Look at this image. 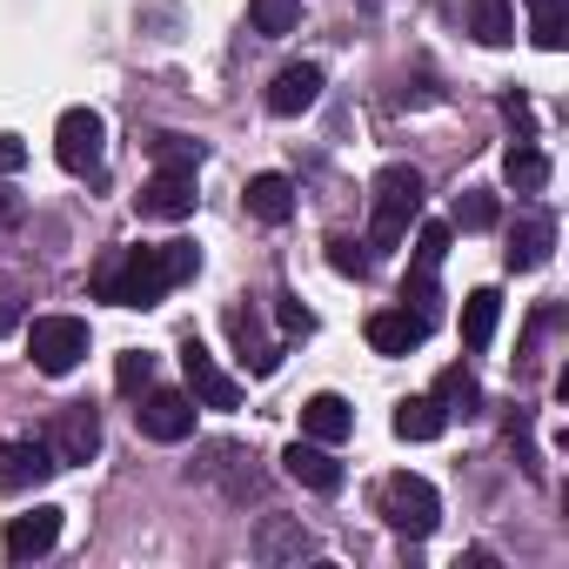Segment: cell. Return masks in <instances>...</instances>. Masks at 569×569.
Listing matches in <instances>:
<instances>
[{
	"label": "cell",
	"instance_id": "1",
	"mask_svg": "<svg viewBox=\"0 0 569 569\" xmlns=\"http://www.w3.org/2000/svg\"><path fill=\"white\" fill-rule=\"evenodd\" d=\"M201 268V248L194 241H161V248H114L101 268H94V296L101 302H121V309H154L168 289Z\"/></svg>",
	"mask_w": 569,
	"mask_h": 569
},
{
	"label": "cell",
	"instance_id": "2",
	"mask_svg": "<svg viewBox=\"0 0 569 569\" xmlns=\"http://www.w3.org/2000/svg\"><path fill=\"white\" fill-rule=\"evenodd\" d=\"M416 214H422V168L389 161V168L376 174V188H369V241H362V248H376V254L402 248V234H409Z\"/></svg>",
	"mask_w": 569,
	"mask_h": 569
},
{
	"label": "cell",
	"instance_id": "3",
	"mask_svg": "<svg viewBox=\"0 0 569 569\" xmlns=\"http://www.w3.org/2000/svg\"><path fill=\"white\" fill-rule=\"evenodd\" d=\"M376 509H382V522L402 529V536H429V529L442 522V496H436V482H429V476H409V469H396V476L382 482Z\"/></svg>",
	"mask_w": 569,
	"mask_h": 569
},
{
	"label": "cell",
	"instance_id": "4",
	"mask_svg": "<svg viewBox=\"0 0 569 569\" xmlns=\"http://www.w3.org/2000/svg\"><path fill=\"white\" fill-rule=\"evenodd\" d=\"M28 356H34L41 376H74L81 356H88V322H81V316H34Z\"/></svg>",
	"mask_w": 569,
	"mask_h": 569
},
{
	"label": "cell",
	"instance_id": "5",
	"mask_svg": "<svg viewBox=\"0 0 569 569\" xmlns=\"http://www.w3.org/2000/svg\"><path fill=\"white\" fill-rule=\"evenodd\" d=\"M54 161L68 174H101V161H108V121L94 108H68L54 121Z\"/></svg>",
	"mask_w": 569,
	"mask_h": 569
},
{
	"label": "cell",
	"instance_id": "6",
	"mask_svg": "<svg viewBox=\"0 0 569 569\" xmlns=\"http://www.w3.org/2000/svg\"><path fill=\"white\" fill-rule=\"evenodd\" d=\"M54 469H61V456L48 449V436L0 442V489H8V496H28V489H41Z\"/></svg>",
	"mask_w": 569,
	"mask_h": 569
},
{
	"label": "cell",
	"instance_id": "7",
	"mask_svg": "<svg viewBox=\"0 0 569 569\" xmlns=\"http://www.w3.org/2000/svg\"><path fill=\"white\" fill-rule=\"evenodd\" d=\"M181 376H188V396H194L201 409H241V382L214 369V356H208V342H201V336H188V342H181Z\"/></svg>",
	"mask_w": 569,
	"mask_h": 569
},
{
	"label": "cell",
	"instance_id": "8",
	"mask_svg": "<svg viewBox=\"0 0 569 569\" xmlns=\"http://www.w3.org/2000/svg\"><path fill=\"white\" fill-rule=\"evenodd\" d=\"M134 422H141L148 442H188L194 436V396H181V389H141Z\"/></svg>",
	"mask_w": 569,
	"mask_h": 569
},
{
	"label": "cell",
	"instance_id": "9",
	"mask_svg": "<svg viewBox=\"0 0 569 569\" xmlns=\"http://www.w3.org/2000/svg\"><path fill=\"white\" fill-rule=\"evenodd\" d=\"M54 542H61V509H54V502H41V509H28V516H8V536H0L8 562H34V556H48Z\"/></svg>",
	"mask_w": 569,
	"mask_h": 569
},
{
	"label": "cell",
	"instance_id": "10",
	"mask_svg": "<svg viewBox=\"0 0 569 569\" xmlns=\"http://www.w3.org/2000/svg\"><path fill=\"white\" fill-rule=\"evenodd\" d=\"M141 214L148 221H188L194 214V168H154V181L141 188Z\"/></svg>",
	"mask_w": 569,
	"mask_h": 569
},
{
	"label": "cell",
	"instance_id": "11",
	"mask_svg": "<svg viewBox=\"0 0 569 569\" xmlns=\"http://www.w3.org/2000/svg\"><path fill=\"white\" fill-rule=\"evenodd\" d=\"M429 329H436V322L416 316L409 302H402V309H376V316H369V349H376V356H409V349L429 342Z\"/></svg>",
	"mask_w": 569,
	"mask_h": 569
},
{
	"label": "cell",
	"instance_id": "12",
	"mask_svg": "<svg viewBox=\"0 0 569 569\" xmlns=\"http://www.w3.org/2000/svg\"><path fill=\"white\" fill-rule=\"evenodd\" d=\"M48 449H54L61 462H88V456H101V416H94L88 402H68V409L54 416V429H48Z\"/></svg>",
	"mask_w": 569,
	"mask_h": 569
},
{
	"label": "cell",
	"instance_id": "13",
	"mask_svg": "<svg viewBox=\"0 0 569 569\" xmlns=\"http://www.w3.org/2000/svg\"><path fill=\"white\" fill-rule=\"evenodd\" d=\"M316 101H322V68H316V61H296V68H281V74L268 81V114H281V121L309 114Z\"/></svg>",
	"mask_w": 569,
	"mask_h": 569
},
{
	"label": "cell",
	"instance_id": "14",
	"mask_svg": "<svg viewBox=\"0 0 569 569\" xmlns=\"http://www.w3.org/2000/svg\"><path fill=\"white\" fill-rule=\"evenodd\" d=\"M281 469H289L302 489H316V496H336L349 476H342V462L329 456V442H289L281 449Z\"/></svg>",
	"mask_w": 569,
	"mask_h": 569
},
{
	"label": "cell",
	"instance_id": "15",
	"mask_svg": "<svg viewBox=\"0 0 569 569\" xmlns=\"http://www.w3.org/2000/svg\"><path fill=\"white\" fill-rule=\"evenodd\" d=\"M228 336H234V349H241V369L248 376H274L281 369V342H268L261 336V322H254V309H228Z\"/></svg>",
	"mask_w": 569,
	"mask_h": 569
},
{
	"label": "cell",
	"instance_id": "16",
	"mask_svg": "<svg viewBox=\"0 0 569 569\" xmlns=\"http://www.w3.org/2000/svg\"><path fill=\"white\" fill-rule=\"evenodd\" d=\"M302 436L336 449V442H349V436H356V409H349L342 396H329V389H322V396H309V402H302Z\"/></svg>",
	"mask_w": 569,
	"mask_h": 569
},
{
	"label": "cell",
	"instance_id": "17",
	"mask_svg": "<svg viewBox=\"0 0 569 569\" xmlns=\"http://www.w3.org/2000/svg\"><path fill=\"white\" fill-rule=\"evenodd\" d=\"M549 248H556V214L536 208V214H522L516 234H509V268H542Z\"/></svg>",
	"mask_w": 569,
	"mask_h": 569
},
{
	"label": "cell",
	"instance_id": "18",
	"mask_svg": "<svg viewBox=\"0 0 569 569\" xmlns=\"http://www.w3.org/2000/svg\"><path fill=\"white\" fill-rule=\"evenodd\" d=\"M248 214L268 221V228H281V221L296 214V181L289 174H254L248 181Z\"/></svg>",
	"mask_w": 569,
	"mask_h": 569
},
{
	"label": "cell",
	"instance_id": "19",
	"mask_svg": "<svg viewBox=\"0 0 569 569\" xmlns=\"http://www.w3.org/2000/svg\"><path fill=\"white\" fill-rule=\"evenodd\" d=\"M496 322H502V296L496 289H469L462 296V349H489L496 342Z\"/></svg>",
	"mask_w": 569,
	"mask_h": 569
},
{
	"label": "cell",
	"instance_id": "20",
	"mask_svg": "<svg viewBox=\"0 0 569 569\" xmlns=\"http://www.w3.org/2000/svg\"><path fill=\"white\" fill-rule=\"evenodd\" d=\"M502 181H509L516 194H542V188H549V154H542L536 141H509V154H502Z\"/></svg>",
	"mask_w": 569,
	"mask_h": 569
},
{
	"label": "cell",
	"instance_id": "21",
	"mask_svg": "<svg viewBox=\"0 0 569 569\" xmlns=\"http://www.w3.org/2000/svg\"><path fill=\"white\" fill-rule=\"evenodd\" d=\"M442 429H449V409H442L436 396H409V402L396 409V436H402V442H436Z\"/></svg>",
	"mask_w": 569,
	"mask_h": 569
},
{
	"label": "cell",
	"instance_id": "22",
	"mask_svg": "<svg viewBox=\"0 0 569 569\" xmlns=\"http://www.w3.org/2000/svg\"><path fill=\"white\" fill-rule=\"evenodd\" d=\"M469 34L482 48H509L516 41V8L509 0H469Z\"/></svg>",
	"mask_w": 569,
	"mask_h": 569
},
{
	"label": "cell",
	"instance_id": "23",
	"mask_svg": "<svg viewBox=\"0 0 569 569\" xmlns=\"http://www.w3.org/2000/svg\"><path fill=\"white\" fill-rule=\"evenodd\" d=\"M309 549H316V536H309V529H296V522H281V516H268V522H261V536H254V556H261V562L309 556Z\"/></svg>",
	"mask_w": 569,
	"mask_h": 569
},
{
	"label": "cell",
	"instance_id": "24",
	"mask_svg": "<svg viewBox=\"0 0 569 569\" xmlns=\"http://www.w3.org/2000/svg\"><path fill=\"white\" fill-rule=\"evenodd\" d=\"M248 28L281 41V34H296L302 28V0H248Z\"/></svg>",
	"mask_w": 569,
	"mask_h": 569
},
{
	"label": "cell",
	"instance_id": "25",
	"mask_svg": "<svg viewBox=\"0 0 569 569\" xmlns=\"http://www.w3.org/2000/svg\"><path fill=\"white\" fill-rule=\"evenodd\" d=\"M436 402H442L449 416H476V402H482V396H476V376H469V369H442V376H436Z\"/></svg>",
	"mask_w": 569,
	"mask_h": 569
},
{
	"label": "cell",
	"instance_id": "26",
	"mask_svg": "<svg viewBox=\"0 0 569 569\" xmlns=\"http://www.w3.org/2000/svg\"><path fill=\"white\" fill-rule=\"evenodd\" d=\"M529 34H536V48L542 54H562V0H529Z\"/></svg>",
	"mask_w": 569,
	"mask_h": 569
},
{
	"label": "cell",
	"instance_id": "27",
	"mask_svg": "<svg viewBox=\"0 0 569 569\" xmlns=\"http://www.w3.org/2000/svg\"><path fill=\"white\" fill-rule=\"evenodd\" d=\"M449 228H469V234L496 228V194H489V188H469V194L456 201V221H449Z\"/></svg>",
	"mask_w": 569,
	"mask_h": 569
},
{
	"label": "cell",
	"instance_id": "28",
	"mask_svg": "<svg viewBox=\"0 0 569 569\" xmlns=\"http://www.w3.org/2000/svg\"><path fill=\"white\" fill-rule=\"evenodd\" d=\"M201 161H208V148L188 141V134H161L154 141V168H201Z\"/></svg>",
	"mask_w": 569,
	"mask_h": 569
},
{
	"label": "cell",
	"instance_id": "29",
	"mask_svg": "<svg viewBox=\"0 0 569 569\" xmlns=\"http://www.w3.org/2000/svg\"><path fill=\"white\" fill-rule=\"evenodd\" d=\"M274 322H281V342L316 336V309H302V296H274Z\"/></svg>",
	"mask_w": 569,
	"mask_h": 569
},
{
	"label": "cell",
	"instance_id": "30",
	"mask_svg": "<svg viewBox=\"0 0 569 569\" xmlns=\"http://www.w3.org/2000/svg\"><path fill=\"white\" fill-rule=\"evenodd\" d=\"M449 234H456L449 221H422V234H416V268H429V274H436V268H442V254H449Z\"/></svg>",
	"mask_w": 569,
	"mask_h": 569
},
{
	"label": "cell",
	"instance_id": "31",
	"mask_svg": "<svg viewBox=\"0 0 569 569\" xmlns=\"http://www.w3.org/2000/svg\"><path fill=\"white\" fill-rule=\"evenodd\" d=\"M114 382H121V396H141V389H154V356L128 349V356L114 362Z\"/></svg>",
	"mask_w": 569,
	"mask_h": 569
},
{
	"label": "cell",
	"instance_id": "32",
	"mask_svg": "<svg viewBox=\"0 0 569 569\" xmlns=\"http://www.w3.org/2000/svg\"><path fill=\"white\" fill-rule=\"evenodd\" d=\"M329 268H336V274H369L362 241H356V234H336V241H329Z\"/></svg>",
	"mask_w": 569,
	"mask_h": 569
},
{
	"label": "cell",
	"instance_id": "33",
	"mask_svg": "<svg viewBox=\"0 0 569 569\" xmlns=\"http://www.w3.org/2000/svg\"><path fill=\"white\" fill-rule=\"evenodd\" d=\"M28 168V141L21 134H0V174H21Z\"/></svg>",
	"mask_w": 569,
	"mask_h": 569
},
{
	"label": "cell",
	"instance_id": "34",
	"mask_svg": "<svg viewBox=\"0 0 569 569\" xmlns=\"http://www.w3.org/2000/svg\"><path fill=\"white\" fill-rule=\"evenodd\" d=\"M21 316H28V302H21V296H0V336L21 329Z\"/></svg>",
	"mask_w": 569,
	"mask_h": 569
},
{
	"label": "cell",
	"instance_id": "35",
	"mask_svg": "<svg viewBox=\"0 0 569 569\" xmlns=\"http://www.w3.org/2000/svg\"><path fill=\"white\" fill-rule=\"evenodd\" d=\"M502 114H509L516 128H529V101H522V94H509V101H502Z\"/></svg>",
	"mask_w": 569,
	"mask_h": 569
},
{
	"label": "cell",
	"instance_id": "36",
	"mask_svg": "<svg viewBox=\"0 0 569 569\" xmlns=\"http://www.w3.org/2000/svg\"><path fill=\"white\" fill-rule=\"evenodd\" d=\"M0 221H21V201L14 194H0Z\"/></svg>",
	"mask_w": 569,
	"mask_h": 569
},
{
	"label": "cell",
	"instance_id": "37",
	"mask_svg": "<svg viewBox=\"0 0 569 569\" xmlns=\"http://www.w3.org/2000/svg\"><path fill=\"white\" fill-rule=\"evenodd\" d=\"M362 8H382V0H362Z\"/></svg>",
	"mask_w": 569,
	"mask_h": 569
}]
</instances>
